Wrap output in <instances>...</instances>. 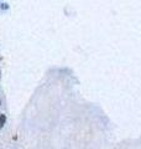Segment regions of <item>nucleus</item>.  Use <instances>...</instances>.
Segmentation results:
<instances>
[{"label":"nucleus","instance_id":"1","mask_svg":"<svg viewBox=\"0 0 141 149\" xmlns=\"http://www.w3.org/2000/svg\"><path fill=\"white\" fill-rule=\"evenodd\" d=\"M5 120H6V117L4 114H0V128L4 125V123H5Z\"/></svg>","mask_w":141,"mask_h":149}]
</instances>
